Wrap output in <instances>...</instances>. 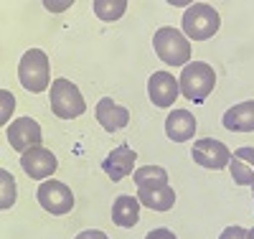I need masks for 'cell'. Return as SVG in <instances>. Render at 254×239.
<instances>
[{"instance_id":"obj_1","label":"cell","mask_w":254,"mask_h":239,"mask_svg":"<svg viewBox=\"0 0 254 239\" xmlns=\"http://www.w3.org/2000/svg\"><path fill=\"white\" fill-rule=\"evenodd\" d=\"M178 86H181V94L190 102H206V97L214 92L216 86V74L214 69L208 67L206 61H193V64H186L183 74L178 77Z\"/></svg>"},{"instance_id":"obj_2","label":"cell","mask_w":254,"mask_h":239,"mask_svg":"<svg viewBox=\"0 0 254 239\" xmlns=\"http://www.w3.org/2000/svg\"><path fill=\"white\" fill-rule=\"evenodd\" d=\"M18 79L20 84L26 86L28 92L38 94V92H46L51 81V64H49V56L41 51V49H31L23 54L18 64Z\"/></svg>"},{"instance_id":"obj_3","label":"cell","mask_w":254,"mask_h":239,"mask_svg":"<svg viewBox=\"0 0 254 239\" xmlns=\"http://www.w3.org/2000/svg\"><path fill=\"white\" fill-rule=\"evenodd\" d=\"M153 49H155L158 59H163L171 67H186L190 59V41L186 38V33L176 31L173 26H163L155 31Z\"/></svg>"},{"instance_id":"obj_4","label":"cell","mask_w":254,"mask_h":239,"mask_svg":"<svg viewBox=\"0 0 254 239\" xmlns=\"http://www.w3.org/2000/svg\"><path fill=\"white\" fill-rule=\"evenodd\" d=\"M219 26H221L219 13L206 3H193L183 13V33H186V38L206 41L219 31Z\"/></svg>"},{"instance_id":"obj_5","label":"cell","mask_w":254,"mask_h":239,"mask_svg":"<svg viewBox=\"0 0 254 239\" xmlns=\"http://www.w3.org/2000/svg\"><path fill=\"white\" fill-rule=\"evenodd\" d=\"M51 110L61 120H71V117L84 115L87 102H84L81 92L76 89V84H71L69 79H54V84H51Z\"/></svg>"},{"instance_id":"obj_6","label":"cell","mask_w":254,"mask_h":239,"mask_svg":"<svg viewBox=\"0 0 254 239\" xmlns=\"http://www.w3.org/2000/svg\"><path fill=\"white\" fill-rule=\"evenodd\" d=\"M36 199L49 214H56V216L69 214L74 209V193H71L69 186H64L61 181H44L38 186Z\"/></svg>"},{"instance_id":"obj_7","label":"cell","mask_w":254,"mask_h":239,"mask_svg":"<svg viewBox=\"0 0 254 239\" xmlns=\"http://www.w3.org/2000/svg\"><path fill=\"white\" fill-rule=\"evenodd\" d=\"M190 158H193L198 165H203V168L221 170V168H226V165H229L231 153H229V148H226L221 140L203 138V140H196V143H193V150H190Z\"/></svg>"},{"instance_id":"obj_8","label":"cell","mask_w":254,"mask_h":239,"mask_svg":"<svg viewBox=\"0 0 254 239\" xmlns=\"http://www.w3.org/2000/svg\"><path fill=\"white\" fill-rule=\"evenodd\" d=\"M56 165H59L56 156L51 153V150L41 148V145L26 150V153L20 156V168H23V170H26V176H31L33 181H41V178L54 176Z\"/></svg>"},{"instance_id":"obj_9","label":"cell","mask_w":254,"mask_h":239,"mask_svg":"<svg viewBox=\"0 0 254 239\" xmlns=\"http://www.w3.org/2000/svg\"><path fill=\"white\" fill-rule=\"evenodd\" d=\"M5 135H8L10 148L18 150V153H26V150L41 145V127H38V122L31 120V117H20V120L10 122V127H8Z\"/></svg>"},{"instance_id":"obj_10","label":"cell","mask_w":254,"mask_h":239,"mask_svg":"<svg viewBox=\"0 0 254 239\" xmlns=\"http://www.w3.org/2000/svg\"><path fill=\"white\" fill-rule=\"evenodd\" d=\"M178 79L168 72H155L147 79V94H150L155 107H173V102L178 99Z\"/></svg>"},{"instance_id":"obj_11","label":"cell","mask_w":254,"mask_h":239,"mask_svg":"<svg viewBox=\"0 0 254 239\" xmlns=\"http://www.w3.org/2000/svg\"><path fill=\"white\" fill-rule=\"evenodd\" d=\"M135 160H137L135 150L130 145H120V148H115L112 153L102 160V170L107 173L112 181H122V178H127L132 173Z\"/></svg>"},{"instance_id":"obj_12","label":"cell","mask_w":254,"mask_h":239,"mask_svg":"<svg viewBox=\"0 0 254 239\" xmlns=\"http://www.w3.org/2000/svg\"><path fill=\"white\" fill-rule=\"evenodd\" d=\"M97 120L107 133H117V130L127 127V122H130V110L112 102L110 97H104L97 102Z\"/></svg>"},{"instance_id":"obj_13","label":"cell","mask_w":254,"mask_h":239,"mask_svg":"<svg viewBox=\"0 0 254 239\" xmlns=\"http://www.w3.org/2000/svg\"><path fill=\"white\" fill-rule=\"evenodd\" d=\"M229 170H231L234 183L254 188V148H237L231 153Z\"/></svg>"},{"instance_id":"obj_14","label":"cell","mask_w":254,"mask_h":239,"mask_svg":"<svg viewBox=\"0 0 254 239\" xmlns=\"http://www.w3.org/2000/svg\"><path fill=\"white\" fill-rule=\"evenodd\" d=\"M196 133V117L186 110H173L165 117V135L173 143H186Z\"/></svg>"},{"instance_id":"obj_15","label":"cell","mask_w":254,"mask_h":239,"mask_svg":"<svg viewBox=\"0 0 254 239\" xmlns=\"http://www.w3.org/2000/svg\"><path fill=\"white\" fill-rule=\"evenodd\" d=\"M224 127L234 130V133H252L254 130V99L234 104L224 115Z\"/></svg>"},{"instance_id":"obj_16","label":"cell","mask_w":254,"mask_h":239,"mask_svg":"<svg viewBox=\"0 0 254 239\" xmlns=\"http://www.w3.org/2000/svg\"><path fill=\"white\" fill-rule=\"evenodd\" d=\"M137 201L153 211H171L176 204V191L171 188V183L158 188H137Z\"/></svg>"},{"instance_id":"obj_17","label":"cell","mask_w":254,"mask_h":239,"mask_svg":"<svg viewBox=\"0 0 254 239\" xmlns=\"http://www.w3.org/2000/svg\"><path fill=\"white\" fill-rule=\"evenodd\" d=\"M112 219L122 229L135 227L140 219V201L132 196H117V201L112 204Z\"/></svg>"},{"instance_id":"obj_18","label":"cell","mask_w":254,"mask_h":239,"mask_svg":"<svg viewBox=\"0 0 254 239\" xmlns=\"http://www.w3.org/2000/svg\"><path fill=\"white\" fill-rule=\"evenodd\" d=\"M132 181L137 188H158V186H168V173L160 165H142L132 173Z\"/></svg>"},{"instance_id":"obj_19","label":"cell","mask_w":254,"mask_h":239,"mask_svg":"<svg viewBox=\"0 0 254 239\" xmlns=\"http://www.w3.org/2000/svg\"><path fill=\"white\" fill-rule=\"evenodd\" d=\"M127 10V0H94V13L102 20H117Z\"/></svg>"},{"instance_id":"obj_20","label":"cell","mask_w":254,"mask_h":239,"mask_svg":"<svg viewBox=\"0 0 254 239\" xmlns=\"http://www.w3.org/2000/svg\"><path fill=\"white\" fill-rule=\"evenodd\" d=\"M0 178H3V196H0V206L10 209L15 204V181L8 170H0Z\"/></svg>"},{"instance_id":"obj_21","label":"cell","mask_w":254,"mask_h":239,"mask_svg":"<svg viewBox=\"0 0 254 239\" xmlns=\"http://www.w3.org/2000/svg\"><path fill=\"white\" fill-rule=\"evenodd\" d=\"M219 239H249V232L244 227H226Z\"/></svg>"},{"instance_id":"obj_22","label":"cell","mask_w":254,"mask_h":239,"mask_svg":"<svg viewBox=\"0 0 254 239\" xmlns=\"http://www.w3.org/2000/svg\"><path fill=\"white\" fill-rule=\"evenodd\" d=\"M0 97H3V115H0V122H5L8 120V112H13V107H15V97L10 92H0Z\"/></svg>"},{"instance_id":"obj_23","label":"cell","mask_w":254,"mask_h":239,"mask_svg":"<svg viewBox=\"0 0 254 239\" xmlns=\"http://www.w3.org/2000/svg\"><path fill=\"white\" fill-rule=\"evenodd\" d=\"M145 239H176V234H173L171 229H153Z\"/></svg>"},{"instance_id":"obj_24","label":"cell","mask_w":254,"mask_h":239,"mask_svg":"<svg viewBox=\"0 0 254 239\" xmlns=\"http://www.w3.org/2000/svg\"><path fill=\"white\" fill-rule=\"evenodd\" d=\"M76 239H110V237L104 232H99V229H87V232L76 234Z\"/></svg>"},{"instance_id":"obj_25","label":"cell","mask_w":254,"mask_h":239,"mask_svg":"<svg viewBox=\"0 0 254 239\" xmlns=\"http://www.w3.org/2000/svg\"><path fill=\"white\" fill-rule=\"evenodd\" d=\"M249 239H254V229H249Z\"/></svg>"}]
</instances>
